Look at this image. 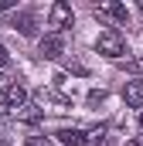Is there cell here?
<instances>
[{"label": "cell", "mask_w": 143, "mask_h": 146, "mask_svg": "<svg viewBox=\"0 0 143 146\" xmlns=\"http://www.w3.org/2000/svg\"><path fill=\"white\" fill-rule=\"evenodd\" d=\"M96 51L106 54V58H123L126 54V37L119 34V31H106V34H99V41H96Z\"/></svg>", "instance_id": "6da1fadb"}, {"label": "cell", "mask_w": 143, "mask_h": 146, "mask_svg": "<svg viewBox=\"0 0 143 146\" xmlns=\"http://www.w3.org/2000/svg\"><path fill=\"white\" fill-rule=\"evenodd\" d=\"M48 24H51L58 34H61L65 27H72V24H75L72 7H68V3H61V0H58V3H51V10H48Z\"/></svg>", "instance_id": "7a4b0ae2"}, {"label": "cell", "mask_w": 143, "mask_h": 146, "mask_svg": "<svg viewBox=\"0 0 143 146\" xmlns=\"http://www.w3.org/2000/svg\"><path fill=\"white\" fill-rule=\"evenodd\" d=\"M37 51H41V58H48V61L61 58V54H65V34H58V31L44 34V37H41V44H37Z\"/></svg>", "instance_id": "3957f363"}, {"label": "cell", "mask_w": 143, "mask_h": 146, "mask_svg": "<svg viewBox=\"0 0 143 146\" xmlns=\"http://www.w3.org/2000/svg\"><path fill=\"white\" fill-rule=\"evenodd\" d=\"M96 14H99V17H106V21H116V24H126V17H130L123 3H99V7H96Z\"/></svg>", "instance_id": "277c9868"}, {"label": "cell", "mask_w": 143, "mask_h": 146, "mask_svg": "<svg viewBox=\"0 0 143 146\" xmlns=\"http://www.w3.org/2000/svg\"><path fill=\"white\" fill-rule=\"evenodd\" d=\"M123 99H126V106L143 109V82H126L123 85Z\"/></svg>", "instance_id": "5b68a950"}, {"label": "cell", "mask_w": 143, "mask_h": 146, "mask_svg": "<svg viewBox=\"0 0 143 146\" xmlns=\"http://www.w3.org/2000/svg\"><path fill=\"white\" fill-rule=\"evenodd\" d=\"M3 95H7V106H10V109H21V106H27V88H24L21 82H14V85L3 92Z\"/></svg>", "instance_id": "8992f818"}, {"label": "cell", "mask_w": 143, "mask_h": 146, "mask_svg": "<svg viewBox=\"0 0 143 146\" xmlns=\"http://www.w3.org/2000/svg\"><path fill=\"white\" fill-rule=\"evenodd\" d=\"M58 143L65 146H89V136L82 129H58Z\"/></svg>", "instance_id": "52a82bcc"}, {"label": "cell", "mask_w": 143, "mask_h": 146, "mask_svg": "<svg viewBox=\"0 0 143 146\" xmlns=\"http://www.w3.org/2000/svg\"><path fill=\"white\" fill-rule=\"evenodd\" d=\"M14 115H17L21 122H41V119H44V109H37V106H31V102H27V106L14 109Z\"/></svg>", "instance_id": "ba28073f"}, {"label": "cell", "mask_w": 143, "mask_h": 146, "mask_svg": "<svg viewBox=\"0 0 143 146\" xmlns=\"http://www.w3.org/2000/svg\"><path fill=\"white\" fill-rule=\"evenodd\" d=\"M85 136H89V146H99L102 139H106V129H102V126H96V129H89Z\"/></svg>", "instance_id": "9c48e42d"}, {"label": "cell", "mask_w": 143, "mask_h": 146, "mask_svg": "<svg viewBox=\"0 0 143 146\" xmlns=\"http://www.w3.org/2000/svg\"><path fill=\"white\" fill-rule=\"evenodd\" d=\"M24 146H55V143H51L48 136H27V139H24Z\"/></svg>", "instance_id": "30bf717a"}, {"label": "cell", "mask_w": 143, "mask_h": 146, "mask_svg": "<svg viewBox=\"0 0 143 146\" xmlns=\"http://www.w3.org/2000/svg\"><path fill=\"white\" fill-rule=\"evenodd\" d=\"M17 27H21V34H34V21H31V17H21Z\"/></svg>", "instance_id": "8fae6325"}, {"label": "cell", "mask_w": 143, "mask_h": 146, "mask_svg": "<svg viewBox=\"0 0 143 146\" xmlns=\"http://www.w3.org/2000/svg\"><path fill=\"white\" fill-rule=\"evenodd\" d=\"M10 85H14V82H10V75H7V72H0V92H7Z\"/></svg>", "instance_id": "7c38bea8"}, {"label": "cell", "mask_w": 143, "mask_h": 146, "mask_svg": "<svg viewBox=\"0 0 143 146\" xmlns=\"http://www.w3.org/2000/svg\"><path fill=\"white\" fill-rule=\"evenodd\" d=\"M7 115H10V106H7V102H0V122H3Z\"/></svg>", "instance_id": "4fadbf2b"}, {"label": "cell", "mask_w": 143, "mask_h": 146, "mask_svg": "<svg viewBox=\"0 0 143 146\" xmlns=\"http://www.w3.org/2000/svg\"><path fill=\"white\" fill-rule=\"evenodd\" d=\"M0 65H7V51L3 48H0Z\"/></svg>", "instance_id": "5bb4252c"}, {"label": "cell", "mask_w": 143, "mask_h": 146, "mask_svg": "<svg viewBox=\"0 0 143 146\" xmlns=\"http://www.w3.org/2000/svg\"><path fill=\"white\" fill-rule=\"evenodd\" d=\"M126 146H143V136H140V139H133V143H126Z\"/></svg>", "instance_id": "9a60e30c"}, {"label": "cell", "mask_w": 143, "mask_h": 146, "mask_svg": "<svg viewBox=\"0 0 143 146\" xmlns=\"http://www.w3.org/2000/svg\"><path fill=\"white\" fill-rule=\"evenodd\" d=\"M3 10H10V3H0V14H3Z\"/></svg>", "instance_id": "2e32d148"}, {"label": "cell", "mask_w": 143, "mask_h": 146, "mask_svg": "<svg viewBox=\"0 0 143 146\" xmlns=\"http://www.w3.org/2000/svg\"><path fill=\"white\" fill-rule=\"evenodd\" d=\"M140 126H143V109H140Z\"/></svg>", "instance_id": "e0dca14e"}, {"label": "cell", "mask_w": 143, "mask_h": 146, "mask_svg": "<svg viewBox=\"0 0 143 146\" xmlns=\"http://www.w3.org/2000/svg\"><path fill=\"white\" fill-rule=\"evenodd\" d=\"M140 10H143V3H140Z\"/></svg>", "instance_id": "ac0fdd59"}]
</instances>
